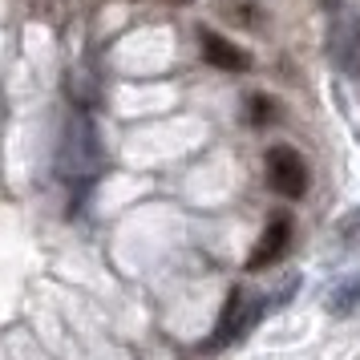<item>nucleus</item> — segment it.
<instances>
[{"label":"nucleus","mask_w":360,"mask_h":360,"mask_svg":"<svg viewBox=\"0 0 360 360\" xmlns=\"http://www.w3.org/2000/svg\"><path fill=\"white\" fill-rule=\"evenodd\" d=\"M328 53L332 61L360 82V17H348V20H336L332 25V37H328Z\"/></svg>","instance_id":"obj_4"},{"label":"nucleus","mask_w":360,"mask_h":360,"mask_svg":"<svg viewBox=\"0 0 360 360\" xmlns=\"http://www.w3.org/2000/svg\"><path fill=\"white\" fill-rule=\"evenodd\" d=\"M271 114H276V110H271V101L267 98H251V122H255V126L271 122Z\"/></svg>","instance_id":"obj_9"},{"label":"nucleus","mask_w":360,"mask_h":360,"mask_svg":"<svg viewBox=\"0 0 360 360\" xmlns=\"http://www.w3.org/2000/svg\"><path fill=\"white\" fill-rule=\"evenodd\" d=\"M198 49H202V57H207L214 69H223V73H243V69H251V57H247L235 41L211 33V29L198 33Z\"/></svg>","instance_id":"obj_6"},{"label":"nucleus","mask_w":360,"mask_h":360,"mask_svg":"<svg viewBox=\"0 0 360 360\" xmlns=\"http://www.w3.org/2000/svg\"><path fill=\"white\" fill-rule=\"evenodd\" d=\"M288 243H292V219H288V214H276V219L267 223V231H263L259 247L247 255V271H263V267H271V263L288 251Z\"/></svg>","instance_id":"obj_5"},{"label":"nucleus","mask_w":360,"mask_h":360,"mask_svg":"<svg viewBox=\"0 0 360 360\" xmlns=\"http://www.w3.org/2000/svg\"><path fill=\"white\" fill-rule=\"evenodd\" d=\"M340 239L344 243H360V207L340 219Z\"/></svg>","instance_id":"obj_8"},{"label":"nucleus","mask_w":360,"mask_h":360,"mask_svg":"<svg viewBox=\"0 0 360 360\" xmlns=\"http://www.w3.org/2000/svg\"><path fill=\"white\" fill-rule=\"evenodd\" d=\"M263 311H267V300H263V295H247L243 288H235V292L227 295L223 320H219V328H214V336H211V348H227V344L243 340L247 332L259 324Z\"/></svg>","instance_id":"obj_2"},{"label":"nucleus","mask_w":360,"mask_h":360,"mask_svg":"<svg viewBox=\"0 0 360 360\" xmlns=\"http://www.w3.org/2000/svg\"><path fill=\"white\" fill-rule=\"evenodd\" d=\"M267 179L276 186V195L300 198L308 191V166H304V158L292 146H271L267 150Z\"/></svg>","instance_id":"obj_3"},{"label":"nucleus","mask_w":360,"mask_h":360,"mask_svg":"<svg viewBox=\"0 0 360 360\" xmlns=\"http://www.w3.org/2000/svg\"><path fill=\"white\" fill-rule=\"evenodd\" d=\"M101 166V142L89 117H73L61 146V174L65 179H94Z\"/></svg>","instance_id":"obj_1"},{"label":"nucleus","mask_w":360,"mask_h":360,"mask_svg":"<svg viewBox=\"0 0 360 360\" xmlns=\"http://www.w3.org/2000/svg\"><path fill=\"white\" fill-rule=\"evenodd\" d=\"M179 4H186V0H179Z\"/></svg>","instance_id":"obj_10"},{"label":"nucleus","mask_w":360,"mask_h":360,"mask_svg":"<svg viewBox=\"0 0 360 360\" xmlns=\"http://www.w3.org/2000/svg\"><path fill=\"white\" fill-rule=\"evenodd\" d=\"M356 308H360V276L344 279V283H336L328 292V311L332 316H352Z\"/></svg>","instance_id":"obj_7"}]
</instances>
